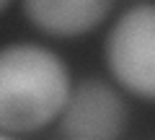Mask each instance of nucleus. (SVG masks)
I'll return each mask as SVG.
<instances>
[{
  "mask_svg": "<svg viewBox=\"0 0 155 140\" xmlns=\"http://www.w3.org/2000/svg\"><path fill=\"white\" fill-rule=\"evenodd\" d=\"M72 86L70 65L39 42L0 44V132L13 138L57 122Z\"/></svg>",
  "mask_w": 155,
  "mask_h": 140,
  "instance_id": "f257e3e1",
  "label": "nucleus"
},
{
  "mask_svg": "<svg viewBox=\"0 0 155 140\" xmlns=\"http://www.w3.org/2000/svg\"><path fill=\"white\" fill-rule=\"evenodd\" d=\"M104 65L111 83L142 104L155 99V5L132 3L116 13L104 36Z\"/></svg>",
  "mask_w": 155,
  "mask_h": 140,
  "instance_id": "f03ea898",
  "label": "nucleus"
},
{
  "mask_svg": "<svg viewBox=\"0 0 155 140\" xmlns=\"http://www.w3.org/2000/svg\"><path fill=\"white\" fill-rule=\"evenodd\" d=\"M57 122L65 138L122 140L129 127L127 94L106 78L72 80Z\"/></svg>",
  "mask_w": 155,
  "mask_h": 140,
  "instance_id": "7ed1b4c3",
  "label": "nucleus"
},
{
  "mask_svg": "<svg viewBox=\"0 0 155 140\" xmlns=\"http://www.w3.org/2000/svg\"><path fill=\"white\" fill-rule=\"evenodd\" d=\"M116 0H21L26 21L52 39H80L104 26Z\"/></svg>",
  "mask_w": 155,
  "mask_h": 140,
  "instance_id": "20e7f679",
  "label": "nucleus"
},
{
  "mask_svg": "<svg viewBox=\"0 0 155 140\" xmlns=\"http://www.w3.org/2000/svg\"><path fill=\"white\" fill-rule=\"evenodd\" d=\"M11 3H13V0H0V13H5L8 8H11Z\"/></svg>",
  "mask_w": 155,
  "mask_h": 140,
  "instance_id": "39448f33",
  "label": "nucleus"
},
{
  "mask_svg": "<svg viewBox=\"0 0 155 140\" xmlns=\"http://www.w3.org/2000/svg\"><path fill=\"white\" fill-rule=\"evenodd\" d=\"M0 140H18V138H13V135H8V132H0Z\"/></svg>",
  "mask_w": 155,
  "mask_h": 140,
  "instance_id": "423d86ee",
  "label": "nucleus"
},
{
  "mask_svg": "<svg viewBox=\"0 0 155 140\" xmlns=\"http://www.w3.org/2000/svg\"><path fill=\"white\" fill-rule=\"evenodd\" d=\"M65 140H80V138H65Z\"/></svg>",
  "mask_w": 155,
  "mask_h": 140,
  "instance_id": "0eeeda50",
  "label": "nucleus"
}]
</instances>
